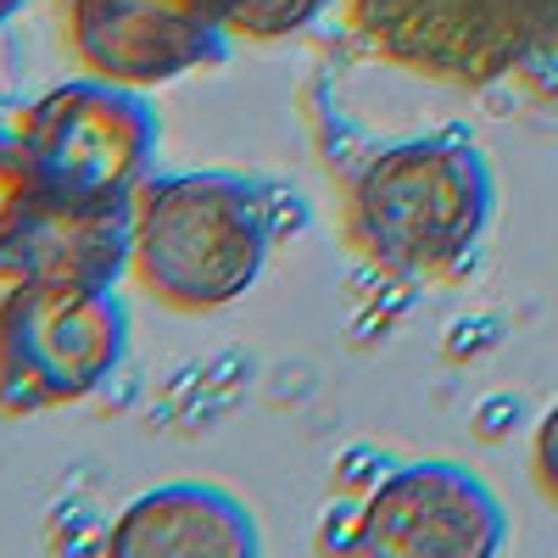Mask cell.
Here are the masks:
<instances>
[{"mask_svg": "<svg viewBox=\"0 0 558 558\" xmlns=\"http://www.w3.org/2000/svg\"><path fill=\"white\" fill-rule=\"evenodd\" d=\"M274 213L246 173L146 179L134 196V274L173 313L241 302L268 263Z\"/></svg>", "mask_w": 558, "mask_h": 558, "instance_id": "cell-1", "label": "cell"}, {"mask_svg": "<svg viewBox=\"0 0 558 558\" xmlns=\"http://www.w3.org/2000/svg\"><path fill=\"white\" fill-rule=\"evenodd\" d=\"M129 352V313L101 286L12 279L0 296V408L45 413L96 397Z\"/></svg>", "mask_w": 558, "mask_h": 558, "instance_id": "cell-3", "label": "cell"}, {"mask_svg": "<svg viewBox=\"0 0 558 558\" xmlns=\"http://www.w3.org/2000/svg\"><path fill=\"white\" fill-rule=\"evenodd\" d=\"M508 520L481 475L463 463H402L368 486L357 514V553L402 558H486L502 553Z\"/></svg>", "mask_w": 558, "mask_h": 558, "instance_id": "cell-5", "label": "cell"}, {"mask_svg": "<svg viewBox=\"0 0 558 558\" xmlns=\"http://www.w3.org/2000/svg\"><path fill=\"white\" fill-rule=\"evenodd\" d=\"M34 196H39V184H34V168L23 157V140L0 129V257L12 252V241H17V229H23Z\"/></svg>", "mask_w": 558, "mask_h": 558, "instance_id": "cell-10", "label": "cell"}, {"mask_svg": "<svg viewBox=\"0 0 558 558\" xmlns=\"http://www.w3.org/2000/svg\"><path fill=\"white\" fill-rule=\"evenodd\" d=\"M525 418V402L520 397H486V408L475 413V430L486 436V441H497V436H508Z\"/></svg>", "mask_w": 558, "mask_h": 558, "instance_id": "cell-11", "label": "cell"}, {"mask_svg": "<svg viewBox=\"0 0 558 558\" xmlns=\"http://www.w3.org/2000/svg\"><path fill=\"white\" fill-rule=\"evenodd\" d=\"M134 268V202H51L34 196L0 274L12 279H62V286H101L112 291L118 274Z\"/></svg>", "mask_w": 558, "mask_h": 558, "instance_id": "cell-7", "label": "cell"}, {"mask_svg": "<svg viewBox=\"0 0 558 558\" xmlns=\"http://www.w3.org/2000/svg\"><path fill=\"white\" fill-rule=\"evenodd\" d=\"M157 134H162L157 107L134 84L101 73L45 89L17 123L39 196L78 207L134 202L151 173Z\"/></svg>", "mask_w": 558, "mask_h": 558, "instance_id": "cell-4", "label": "cell"}, {"mask_svg": "<svg viewBox=\"0 0 558 558\" xmlns=\"http://www.w3.org/2000/svg\"><path fill=\"white\" fill-rule=\"evenodd\" d=\"M492 168L470 129L386 146L352 179V235L391 274H452L492 223Z\"/></svg>", "mask_w": 558, "mask_h": 558, "instance_id": "cell-2", "label": "cell"}, {"mask_svg": "<svg viewBox=\"0 0 558 558\" xmlns=\"http://www.w3.org/2000/svg\"><path fill=\"white\" fill-rule=\"evenodd\" d=\"M73 45L89 73L146 89L223 62L229 28L207 0H73Z\"/></svg>", "mask_w": 558, "mask_h": 558, "instance_id": "cell-6", "label": "cell"}, {"mask_svg": "<svg viewBox=\"0 0 558 558\" xmlns=\"http://www.w3.org/2000/svg\"><path fill=\"white\" fill-rule=\"evenodd\" d=\"M112 553L123 558H252L263 542H257V520L241 497H229L223 486H207V481H173V486H157L146 497H134L112 536H107Z\"/></svg>", "mask_w": 558, "mask_h": 558, "instance_id": "cell-8", "label": "cell"}, {"mask_svg": "<svg viewBox=\"0 0 558 558\" xmlns=\"http://www.w3.org/2000/svg\"><path fill=\"white\" fill-rule=\"evenodd\" d=\"M207 7L223 17L229 34L246 39H286L296 28H307L330 0H207Z\"/></svg>", "mask_w": 558, "mask_h": 558, "instance_id": "cell-9", "label": "cell"}, {"mask_svg": "<svg viewBox=\"0 0 558 558\" xmlns=\"http://www.w3.org/2000/svg\"><path fill=\"white\" fill-rule=\"evenodd\" d=\"M536 470H542V481H547L553 497H558V408L542 418V436H536Z\"/></svg>", "mask_w": 558, "mask_h": 558, "instance_id": "cell-12", "label": "cell"}, {"mask_svg": "<svg viewBox=\"0 0 558 558\" xmlns=\"http://www.w3.org/2000/svg\"><path fill=\"white\" fill-rule=\"evenodd\" d=\"M17 7H23V0H0V23H7V17H12Z\"/></svg>", "mask_w": 558, "mask_h": 558, "instance_id": "cell-13", "label": "cell"}]
</instances>
